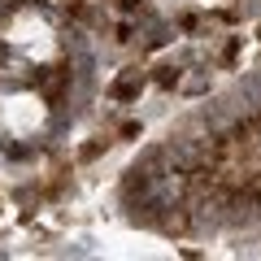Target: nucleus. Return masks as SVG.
I'll return each mask as SVG.
<instances>
[{
    "label": "nucleus",
    "instance_id": "nucleus-2",
    "mask_svg": "<svg viewBox=\"0 0 261 261\" xmlns=\"http://www.w3.org/2000/svg\"><path fill=\"white\" fill-rule=\"evenodd\" d=\"M157 83L161 87H174L178 83V70H170V65H166V70H157Z\"/></svg>",
    "mask_w": 261,
    "mask_h": 261
},
{
    "label": "nucleus",
    "instance_id": "nucleus-1",
    "mask_svg": "<svg viewBox=\"0 0 261 261\" xmlns=\"http://www.w3.org/2000/svg\"><path fill=\"white\" fill-rule=\"evenodd\" d=\"M109 96L113 100H135V96H140V79H118Z\"/></svg>",
    "mask_w": 261,
    "mask_h": 261
}]
</instances>
